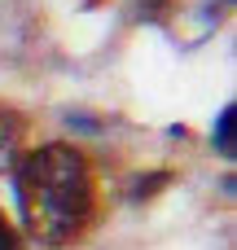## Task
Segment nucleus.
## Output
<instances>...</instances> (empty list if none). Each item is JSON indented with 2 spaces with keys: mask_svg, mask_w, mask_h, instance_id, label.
Wrapping results in <instances>:
<instances>
[{
  "mask_svg": "<svg viewBox=\"0 0 237 250\" xmlns=\"http://www.w3.org/2000/svg\"><path fill=\"white\" fill-rule=\"evenodd\" d=\"M0 250H18V237H13V229L4 224V215H0Z\"/></svg>",
  "mask_w": 237,
  "mask_h": 250,
  "instance_id": "obj_5",
  "label": "nucleus"
},
{
  "mask_svg": "<svg viewBox=\"0 0 237 250\" xmlns=\"http://www.w3.org/2000/svg\"><path fill=\"white\" fill-rule=\"evenodd\" d=\"M18 127H22V123H18V119H13L9 110H0V149H4V145H13Z\"/></svg>",
  "mask_w": 237,
  "mask_h": 250,
  "instance_id": "obj_3",
  "label": "nucleus"
},
{
  "mask_svg": "<svg viewBox=\"0 0 237 250\" xmlns=\"http://www.w3.org/2000/svg\"><path fill=\"white\" fill-rule=\"evenodd\" d=\"M233 123H237V105H224L220 110V123H215V149L224 154V158H233Z\"/></svg>",
  "mask_w": 237,
  "mask_h": 250,
  "instance_id": "obj_2",
  "label": "nucleus"
},
{
  "mask_svg": "<svg viewBox=\"0 0 237 250\" xmlns=\"http://www.w3.org/2000/svg\"><path fill=\"white\" fill-rule=\"evenodd\" d=\"M167 185V176H150V180H136V189H132V202H141V198H150L154 189H163Z\"/></svg>",
  "mask_w": 237,
  "mask_h": 250,
  "instance_id": "obj_4",
  "label": "nucleus"
},
{
  "mask_svg": "<svg viewBox=\"0 0 237 250\" xmlns=\"http://www.w3.org/2000/svg\"><path fill=\"white\" fill-rule=\"evenodd\" d=\"M13 198L31 237L62 246L92 215V176L70 145H40L13 167Z\"/></svg>",
  "mask_w": 237,
  "mask_h": 250,
  "instance_id": "obj_1",
  "label": "nucleus"
}]
</instances>
